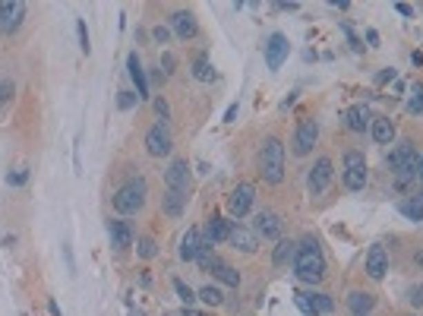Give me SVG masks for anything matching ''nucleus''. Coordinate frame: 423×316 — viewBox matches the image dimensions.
Segmentation results:
<instances>
[{
    "label": "nucleus",
    "mask_w": 423,
    "mask_h": 316,
    "mask_svg": "<svg viewBox=\"0 0 423 316\" xmlns=\"http://www.w3.org/2000/svg\"><path fill=\"white\" fill-rule=\"evenodd\" d=\"M398 212H401V215H404L408 221L420 225V221H423V190H414L411 196L398 199Z\"/></svg>",
    "instance_id": "25"
},
{
    "label": "nucleus",
    "mask_w": 423,
    "mask_h": 316,
    "mask_svg": "<svg viewBox=\"0 0 423 316\" xmlns=\"http://www.w3.org/2000/svg\"><path fill=\"white\" fill-rule=\"evenodd\" d=\"M7 184H10V187H23V184H29V171H26V168H19V171L7 174Z\"/></svg>",
    "instance_id": "37"
},
{
    "label": "nucleus",
    "mask_w": 423,
    "mask_h": 316,
    "mask_svg": "<svg viewBox=\"0 0 423 316\" xmlns=\"http://www.w3.org/2000/svg\"><path fill=\"white\" fill-rule=\"evenodd\" d=\"M155 114L168 124V101H164V98H155Z\"/></svg>",
    "instance_id": "41"
},
{
    "label": "nucleus",
    "mask_w": 423,
    "mask_h": 316,
    "mask_svg": "<svg viewBox=\"0 0 423 316\" xmlns=\"http://www.w3.org/2000/svg\"><path fill=\"white\" fill-rule=\"evenodd\" d=\"M130 316H146V313H142L139 307H130Z\"/></svg>",
    "instance_id": "50"
},
{
    "label": "nucleus",
    "mask_w": 423,
    "mask_h": 316,
    "mask_svg": "<svg viewBox=\"0 0 423 316\" xmlns=\"http://www.w3.org/2000/svg\"><path fill=\"white\" fill-rule=\"evenodd\" d=\"M146 199H149V184H146V177H130V181L111 196V206L120 215H136V212L146 209Z\"/></svg>",
    "instance_id": "3"
},
{
    "label": "nucleus",
    "mask_w": 423,
    "mask_h": 316,
    "mask_svg": "<svg viewBox=\"0 0 423 316\" xmlns=\"http://www.w3.org/2000/svg\"><path fill=\"white\" fill-rule=\"evenodd\" d=\"M212 275H215L218 282H222V285H228V288H240V272L234 269V266L230 263H224V259H218L215 266H212Z\"/></svg>",
    "instance_id": "28"
},
{
    "label": "nucleus",
    "mask_w": 423,
    "mask_h": 316,
    "mask_svg": "<svg viewBox=\"0 0 423 316\" xmlns=\"http://www.w3.org/2000/svg\"><path fill=\"white\" fill-rule=\"evenodd\" d=\"M76 32H79V48L89 54L92 45H89V29H86V19H76Z\"/></svg>",
    "instance_id": "36"
},
{
    "label": "nucleus",
    "mask_w": 423,
    "mask_h": 316,
    "mask_svg": "<svg viewBox=\"0 0 423 316\" xmlns=\"http://www.w3.org/2000/svg\"><path fill=\"white\" fill-rule=\"evenodd\" d=\"M335 181V161L328 155H319L316 161H313L310 174H306V187H310L313 196H322L328 187H332Z\"/></svg>",
    "instance_id": "9"
},
{
    "label": "nucleus",
    "mask_w": 423,
    "mask_h": 316,
    "mask_svg": "<svg viewBox=\"0 0 423 316\" xmlns=\"http://www.w3.org/2000/svg\"><path fill=\"white\" fill-rule=\"evenodd\" d=\"M126 73H130V79L136 83V98H149V83H146V73H142V61H139V54L130 51L126 54Z\"/></svg>",
    "instance_id": "24"
},
{
    "label": "nucleus",
    "mask_w": 423,
    "mask_h": 316,
    "mask_svg": "<svg viewBox=\"0 0 423 316\" xmlns=\"http://www.w3.org/2000/svg\"><path fill=\"white\" fill-rule=\"evenodd\" d=\"M388 269H392V253L386 250V244H370V250H366L364 256V272L370 282H382L388 275Z\"/></svg>",
    "instance_id": "8"
},
{
    "label": "nucleus",
    "mask_w": 423,
    "mask_h": 316,
    "mask_svg": "<svg viewBox=\"0 0 423 316\" xmlns=\"http://www.w3.org/2000/svg\"><path fill=\"white\" fill-rule=\"evenodd\" d=\"M230 225L234 221H228L224 215H208L206 219V231H202V241H208V244H228V237H230Z\"/></svg>",
    "instance_id": "19"
},
{
    "label": "nucleus",
    "mask_w": 423,
    "mask_h": 316,
    "mask_svg": "<svg viewBox=\"0 0 423 316\" xmlns=\"http://www.w3.org/2000/svg\"><path fill=\"white\" fill-rule=\"evenodd\" d=\"M168 23H171V32H174V35L184 38V41H190V38L199 35V23H196V16L190 13V10H174Z\"/></svg>",
    "instance_id": "17"
},
{
    "label": "nucleus",
    "mask_w": 423,
    "mask_h": 316,
    "mask_svg": "<svg viewBox=\"0 0 423 316\" xmlns=\"http://www.w3.org/2000/svg\"><path fill=\"white\" fill-rule=\"evenodd\" d=\"M408 111H411V114H420V111H423V86H420V83L414 86V98L408 101Z\"/></svg>",
    "instance_id": "35"
},
{
    "label": "nucleus",
    "mask_w": 423,
    "mask_h": 316,
    "mask_svg": "<svg viewBox=\"0 0 423 316\" xmlns=\"http://www.w3.org/2000/svg\"><path fill=\"white\" fill-rule=\"evenodd\" d=\"M253 206H256V187L250 181H240L237 187L224 196V209H228L230 219H237V221L250 215Z\"/></svg>",
    "instance_id": "5"
},
{
    "label": "nucleus",
    "mask_w": 423,
    "mask_h": 316,
    "mask_svg": "<svg viewBox=\"0 0 423 316\" xmlns=\"http://www.w3.org/2000/svg\"><path fill=\"white\" fill-rule=\"evenodd\" d=\"M161 63H164V76L174 73V57H171V54H161Z\"/></svg>",
    "instance_id": "44"
},
{
    "label": "nucleus",
    "mask_w": 423,
    "mask_h": 316,
    "mask_svg": "<svg viewBox=\"0 0 423 316\" xmlns=\"http://www.w3.org/2000/svg\"><path fill=\"white\" fill-rule=\"evenodd\" d=\"M161 316H174V313H161Z\"/></svg>",
    "instance_id": "52"
},
{
    "label": "nucleus",
    "mask_w": 423,
    "mask_h": 316,
    "mask_svg": "<svg viewBox=\"0 0 423 316\" xmlns=\"http://www.w3.org/2000/svg\"><path fill=\"white\" fill-rule=\"evenodd\" d=\"M152 38H155L158 45H168V41H171V29H168V26H155V29H152Z\"/></svg>",
    "instance_id": "39"
},
{
    "label": "nucleus",
    "mask_w": 423,
    "mask_h": 316,
    "mask_svg": "<svg viewBox=\"0 0 423 316\" xmlns=\"http://www.w3.org/2000/svg\"><path fill=\"white\" fill-rule=\"evenodd\" d=\"M395 121L388 117V114H379V117H373L370 124V136H373V143L376 146H392L395 143Z\"/></svg>",
    "instance_id": "22"
},
{
    "label": "nucleus",
    "mask_w": 423,
    "mask_h": 316,
    "mask_svg": "<svg viewBox=\"0 0 423 316\" xmlns=\"http://www.w3.org/2000/svg\"><path fill=\"white\" fill-rule=\"evenodd\" d=\"M395 10H398L401 16H408V19L414 16V7H411V3H395Z\"/></svg>",
    "instance_id": "45"
},
{
    "label": "nucleus",
    "mask_w": 423,
    "mask_h": 316,
    "mask_svg": "<svg viewBox=\"0 0 423 316\" xmlns=\"http://www.w3.org/2000/svg\"><path fill=\"white\" fill-rule=\"evenodd\" d=\"M228 244L237 250V253H246V256H253L256 250H259V237H256V231H253V228H246V225H240V221H234V225H230Z\"/></svg>",
    "instance_id": "16"
},
{
    "label": "nucleus",
    "mask_w": 423,
    "mask_h": 316,
    "mask_svg": "<svg viewBox=\"0 0 423 316\" xmlns=\"http://www.w3.org/2000/svg\"><path fill=\"white\" fill-rule=\"evenodd\" d=\"M196 297H199V301L206 304V307H222V304H224V291H222L218 285L199 288V291H196Z\"/></svg>",
    "instance_id": "29"
},
{
    "label": "nucleus",
    "mask_w": 423,
    "mask_h": 316,
    "mask_svg": "<svg viewBox=\"0 0 423 316\" xmlns=\"http://www.w3.org/2000/svg\"><path fill=\"white\" fill-rule=\"evenodd\" d=\"M199 247H202V231H199V228H186L184 237H180L177 256L184 259V263H196V256H199Z\"/></svg>",
    "instance_id": "23"
},
{
    "label": "nucleus",
    "mask_w": 423,
    "mask_h": 316,
    "mask_svg": "<svg viewBox=\"0 0 423 316\" xmlns=\"http://www.w3.org/2000/svg\"><path fill=\"white\" fill-rule=\"evenodd\" d=\"M294 256H297V244L294 241H278L272 250V266L275 269H288V266H294Z\"/></svg>",
    "instance_id": "27"
},
{
    "label": "nucleus",
    "mask_w": 423,
    "mask_h": 316,
    "mask_svg": "<svg viewBox=\"0 0 423 316\" xmlns=\"http://www.w3.org/2000/svg\"><path fill=\"white\" fill-rule=\"evenodd\" d=\"M294 304H297L306 316H332L335 313V297L326 291H316V288H310V291H294Z\"/></svg>",
    "instance_id": "6"
},
{
    "label": "nucleus",
    "mask_w": 423,
    "mask_h": 316,
    "mask_svg": "<svg viewBox=\"0 0 423 316\" xmlns=\"http://www.w3.org/2000/svg\"><path fill=\"white\" fill-rule=\"evenodd\" d=\"M316 143H319V121H316V117H304V121L297 124V130H294L291 149H294L297 158H306L316 149Z\"/></svg>",
    "instance_id": "7"
},
{
    "label": "nucleus",
    "mask_w": 423,
    "mask_h": 316,
    "mask_svg": "<svg viewBox=\"0 0 423 316\" xmlns=\"http://www.w3.org/2000/svg\"><path fill=\"white\" fill-rule=\"evenodd\" d=\"M10 95H13V86H10V83H0V105H3Z\"/></svg>",
    "instance_id": "43"
},
{
    "label": "nucleus",
    "mask_w": 423,
    "mask_h": 316,
    "mask_svg": "<svg viewBox=\"0 0 423 316\" xmlns=\"http://www.w3.org/2000/svg\"><path fill=\"white\" fill-rule=\"evenodd\" d=\"M180 316H212V313H202V310H196V307H190V310L184 307V313H180Z\"/></svg>",
    "instance_id": "48"
},
{
    "label": "nucleus",
    "mask_w": 423,
    "mask_h": 316,
    "mask_svg": "<svg viewBox=\"0 0 423 316\" xmlns=\"http://www.w3.org/2000/svg\"><path fill=\"white\" fill-rule=\"evenodd\" d=\"M174 291H177V301L184 304L186 310H190L196 301H199V297H196V291H193V288H190V285H186L184 279H174Z\"/></svg>",
    "instance_id": "32"
},
{
    "label": "nucleus",
    "mask_w": 423,
    "mask_h": 316,
    "mask_svg": "<svg viewBox=\"0 0 423 316\" xmlns=\"http://www.w3.org/2000/svg\"><path fill=\"white\" fill-rule=\"evenodd\" d=\"M136 101H139V98H136V92H120L117 108H120V111H130V108H133Z\"/></svg>",
    "instance_id": "38"
},
{
    "label": "nucleus",
    "mask_w": 423,
    "mask_h": 316,
    "mask_svg": "<svg viewBox=\"0 0 423 316\" xmlns=\"http://www.w3.org/2000/svg\"><path fill=\"white\" fill-rule=\"evenodd\" d=\"M26 19L23 0H0V35H13Z\"/></svg>",
    "instance_id": "14"
},
{
    "label": "nucleus",
    "mask_w": 423,
    "mask_h": 316,
    "mask_svg": "<svg viewBox=\"0 0 423 316\" xmlns=\"http://www.w3.org/2000/svg\"><path fill=\"white\" fill-rule=\"evenodd\" d=\"M404 304H408L411 310H423V282H417V285H411L408 291H404Z\"/></svg>",
    "instance_id": "33"
},
{
    "label": "nucleus",
    "mask_w": 423,
    "mask_h": 316,
    "mask_svg": "<svg viewBox=\"0 0 423 316\" xmlns=\"http://www.w3.org/2000/svg\"><path fill=\"white\" fill-rule=\"evenodd\" d=\"M108 237H111V247L114 250H130L136 244L133 228H130V221H124V219H111V221H108Z\"/></svg>",
    "instance_id": "18"
},
{
    "label": "nucleus",
    "mask_w": 423,
    "mask_h": 316,
    "mask_svg": "<svg viewBox=\"0 0 423 316\" xmlns=\"http://www.w3.org/2000/svg\"><path fill=\"white\" fill-rule=\"evenodd\" d=\"M370 124H373V111L366 105H351L348 111H344V127L351 130V133H366L370 130Z\"/></svg>",
    "instance_id": "20"
},
{
    "label": "nucleus",
    "mask_w": 423,
    "mask_h": 316,
    "mask_svg": "<svg viewBox=\"0 0 423 316\" xmlns=\"http://www.w3.org/2000/svg\"><path fill=\"white\" fill-rule=\"evenodd\" d=\"M376 294L373 291H364V288H354V291L348 294V310L351 316H370L373 310H376Z\"/></svg>",
    "instance_id": "21"
},
{
    "label": "nucleus",
    "mask_w": 423,
    "mask_h": 316,
    "mask_svg": "<svg viewBox=\"0 0 423 316\" xmlns=\"http://www.w3.org/2000/svg\"><path fill=\"white\" fill-rule=\"evenodd\" d=\"M417 184H420V187H423V155L417 158Z\"/></svg>",
    "instance_id": "49"
},
{
    "label": "nucleus",
    "mask_w": 423,
    "mask_h": 316,
    "mask_svg": "<svg viewBox=\"0 0 423 316\" xmlns=\"http://www.w3.org/2000/svg\"><path fill=\"white\" fill-rule=\"evenodd\" d=\"M259 174L268 187H282L284 184V143L282 136H266L259 149Z\"/></svg>",
    "instance_id": "2"
},
{
    "label": "nucleus",
    "mask_w": 423,
    "mask_h": 316,
    "mask_svg": "<svg viewBox=\"0 0 423 316\" xmlns=\"http://www.w3.org/2000/svg\"><path fill=\"white\" fill-rule=\"evenodd\" d=\"M186 199H190L186 193H177V190H168V187H164V196H161L164 215H168V219H180V215L186 212Z\"/></svg>",
    "instance_id": "26"
},
{
    "label": "nucleus",
    "mask_w": 423,
    "mask_h": 316,
    "mask_svg": "<svg viewBox=\"0 0 423 316\" xmlns=\"http://www.w3.org/2000/svg\"><path fill=\"white\" fill-rule=\"evenodd\" d=\"M164 187L190 196V187H193V174H190L186 158H174L171 165H168V171H164Z\"/></svg>",
    "instance_id": "13"
},
{
    "label": "nucleus",
    "mask_w": 423,
    "mask_h": 316,
    "mask_svg": "<svg viewBox=\"0 0 423 316\" xmlns=\"http://www.w3.org/2000/svg\"><path fill=\"white\" fill-rule=\"evenodd\" d=\"M253 231H256V237H262V241H282L284 237V221L278 212L272 209H262L256 212V225H253Z\"/></svg>",
    "instance_id": "11"
},
{
    "label": "nucleus",
    "mask_w": 423,
    "mask_h": 316,
    "mask_svg": "<svg viewBox=\"0 0 423 316\" xmlns=\"http://www.w3.org/2000/svg\"><path fill=\"white\" fill-rule=\"evenodd\" d=\"M366 48H379V32L376 29H366Z\"/></svg>",
    "instance_id": "42"
},
{
    "label": "nucleus",
    "mask_w": 423,
    "mask_h": 316,
    "mask_svg": "<svg viewBox=\"0 0 423 316\" xmlns=\"http://www.w3.org/2000/svg\"><path fill=\"white\" fill-rule=\"evenodd\" d=\"M338 26H342V32H344V38H348V45H351V51H354V54H364V38H360V35H357V32L354 29H351V23H344V19H342V23H338Z\"/></svg>",
    "instance_id": "34"
},
{
    "label": "nucleus",
    "mask_w": 423,
    "mask_h": 316,
    "mask_svg": "<svg viewBox=\"0 0 423 316\" xmlns=\"http://www.w3.org/2000/svg\"><path fill=\"white\" fill-rule=\"evenodd\" d=\"M342 181H344V190L351 193H364L366 184H370V168H366V155L360 149H344L342 155Z\"/></svg>",
    "instance_id": "4"
},
{
    "label": "nucleus",
    "mask_w": 423,
    "mask_h": 316,
    "mask_svg": "<svg viewBox=\"0 0 423 316\" xmlns=\"http://www.w3.org/2000/svg\"><path fill=\"white\" fill-rule=\"evenodd\" d=\"M193 76L199 79V83H212V79H215V67L208 63L206 54H199V57L193 61Z\"/></svg>",
    "instance_id": "30"
},
{
    "label": "nucleus",
    "mask_w": 423,
    "mask_h": 316,
    "mask_svg": "<svg viewBox=\"0 0 423 316\" xmlns=\"http://www.w3.org/2000/svg\"><path fill=\"white\" fill-rule=\"evenodd\" d=\"M262 54H266V67L268 70H282V63L288 61L291 54V41L284 32H272L266 38V45H262Z\"/></svg>",
    "instance_id": "12"
},
{
    "label": "nucleus",
    "mask_w": 423,
    "mask_h": 316,
    "mask_svg": "<svg viewBox=\"0 0 423 316\" xmlns=\"http://www.w3.org/2000/svg\"><path fill=\"white\" fill-rule=\"evenodd\" d=\"M417 158L420 155H417L414 139H398L386 155V168H388V174H395V171H401V168H408L411 161H417Z\"/></svg>",
    "instance_id": "15"
},
{
    "label": "nucleus",
    "mask_w": 423,
    "mask_h": 316,
    "mask_svg": "<svg viewBox=\"0 0 423 316\" xmlns=\"http://www.w3.org/2000/svg\"><path fill=\"white\" fill-rule=\"evenodd\" d=\"M395 76H398V73H395V67H386V70H382V73H379V76H376V86H386V83H395Z\"/></svg>",
    "instance_id": "40"
},
{
    "label": "nucleus",
    "mask_w": 423,
    "mask_h": 316,
    "mask_svg": "<svg viewBox=\"0 0 423 316\" xmlns=\"http://www.w3.org/2000/svg\"><path fill=\"white\" fill-rule=\"evenodd\" d=\"M297 95H300V92H291V95H288V98H284V101H282V111H288V108L294 105V101H297Z\"/></svg>",
    "instance_id": "46"
},
{
    "label": "nucleus",
    "mask_w": 423,
    "mask_h": 316,
    "mask_svg": "<svg viewBox=\"0 0 423 316\" xmlns=\"http://www.w3.org/2000/svg\"><path fill=\"white\" fill-rule=\"evenodd\" d=\"M294 275H297V282H304L306 288H316L326 282L328 275V266H326V253H322L319 241L313 237V234H306L304 241L297 244V256H294Z\"/></svg>",
    "instance_id": "1"
},
{
    "label": "nucleus",
    "mask_w": 423,
    "mask_h": 316,
    "mask_svg": "<svg viewBox=\"0 0 423 316\" xmlns=\"http://www.w3.org/2000/svg\"><path fill=\"white\" fill-rule=\"evenodd\" d=\"M136 256H139V259H146V263H149V259H155V256H158V241H155V237H136Z\"/></svg>",
    "instance_id": "31"
},
{
    "label": "nucleus",
    "mask_w": 423,
    "mask_h": 316,
    "mask_svg": "<svg viewBox=\"0 0 423 316\" xmlns=\"http://www.w3.org/2000/svg\"><path fill=\"white\" fill-rule=\"evenodd\" d=\"M234 117H237V105H230L228 111H224V124H234Z\"/></svg>",
    "instance_id": "47"
},
{
    "label": "nucleus",
    "mask_w": 423,
    "mask_h": 316,
    "mask_svg": "<svg viewBox=\"0 0 423 316\" xmlns=\"http://www.w3.org/2000/svg\"><path fill=\"white\" fill-rule=\"evenodd\" d=\"M404 316H417V313H404Z\"/></svg>",
    "instance_id": "51"
},
{
    "label": "nucleus",
    "mask_w": 423,
    "mask_h": 316,
    "mask_svg": "<svg viewBox=\"0 0 423 316\" xmlns=\"http://www.w3.org/2000/svg\"><path fill=\"white\" fill-rule=\"evenodd\" d=\"M171 149H174L171 127L164 121L152 124V127L146 130V152H149L152 158H164V155H171Z\"/></svg>",
    "instance_id": "10"
}]
</instances>
